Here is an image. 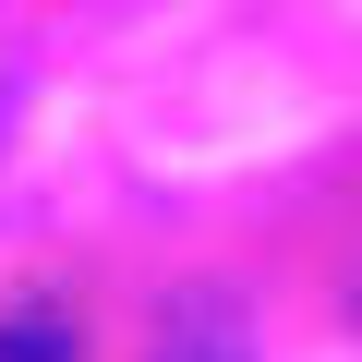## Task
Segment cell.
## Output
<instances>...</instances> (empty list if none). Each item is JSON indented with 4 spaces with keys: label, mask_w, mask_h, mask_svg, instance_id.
<instances>
[{
    "label": "cell",
    "mask_w": 362,
    "mask_h": 362,
    "mask_svg": "<svg viewBox=\"0 0 362 362\" xmlns=\"http://www.w3.org/2000/svg\"><path fill=\"white\" fill-rule=\"evenodd\" d=\"M157 362H254V350H242V314H218V302H181Z\"/></svg>",
    "instance_id": "cell-1"
},
{
    "label": "cell",
    "mask_w": 362,
    "mask_h": 362,
    "mask_svg": "<svg viewBox=\"0 0 362 362\" xmlns=\"http://www.w3.org/2000/svg\"><path fill=\"white\" fill-rule=\"evenodd\" d=\"M0 362H73V326L61 314H0Z\"/></svg>",
    "instance_id": "cell-2"
}]
</instances>
